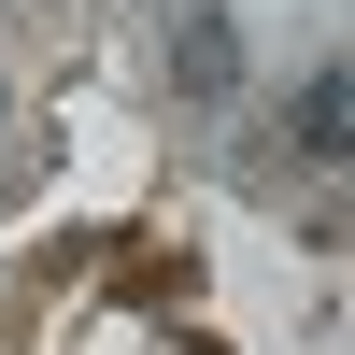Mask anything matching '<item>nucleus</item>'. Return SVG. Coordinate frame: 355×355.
Masks as SVG:
<instances>
[{
  "instance_id": "f257e3e1",
  "label": "nucleus",
  "mask_w": 355,
  "mask_h": 355,
  "mask_svg": "<svg viewBox=\"0 0 355 355\" xmlns=\"http://www.w3.org/2000/svg\"><path fill=\"white\" fill-rule=\"evenodd\" d=\"M171 71H185L199 100L242 85V28H227V0H171Z\"/></svg>"
},
{
  "instance_id": "f03ea898",
  "label": "nucleus",
  "mask_w": 355,
  "mask_h": 355,
  "mask_svg": "<svg viewBox=\"0 0 355 355\" xmlns=\"http://www.w3.org/2000/svg\"><path fill=\"white\" fill-rule=\"evenodd\" d=\"M341 142H355V85L313 71V85H299V157H341Z\"/></svg>"
},
{
  "instance_id": "7ed1b4c3",
  "label": "nucleus",
  "mask_w": 355,
  "mask_h": 355,
  "mask_svg": "<svg viewBox=\"0 0 355 355\" xmlns=\"http://www.w3.org/2000/svg\"><path fill=\"white\" fill-rule=\"evenodd\" d=\"M0 114H15V85H0Z\"/></svg>"
}]
</instances>
